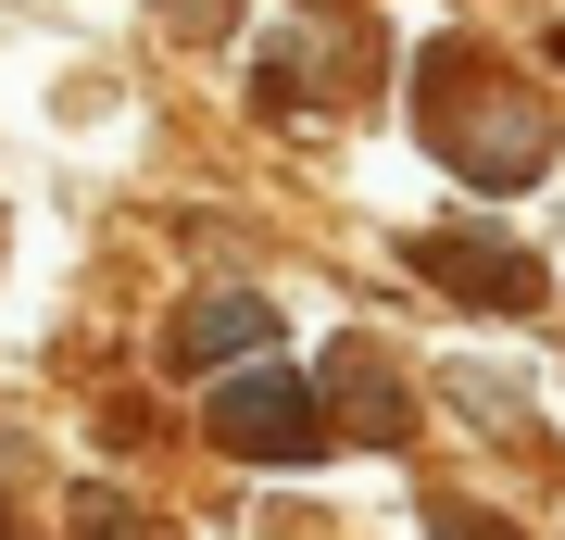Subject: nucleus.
<instances>
[{
    "label": "nucleus",
    "mask_w": 565,
    "mask_h": 540,
    "mask_svg": "<svg viewBox=\"0 0 565 540\" xmlns=\"http://www.w3.org/2000/svg\"><path fill=\"white\" fill-rule=\"evenodd\" d=\"M264 340H277V315H264V301L252 289H226V301H202V315H189V352H264Z\"/></svg>",
    "instance_id": "obj_2"
},
{
    "label": "nucleus",
    "mask_w": 565,
    "mask_h": 540,
    "mask_svg": "<svg viewBox=\"0 0 565 540\" xmlns=\"http://www.w3.org/2000/svg\"><path fill=\"white\" fill-rule=\"evenodd\" d=\"M214 427H226L239 453H302V441H315V427H302V390H289V378H239V390L214 402Z\"/></svg>",
    "instance_id": "obj_1"
}]
</instances>
